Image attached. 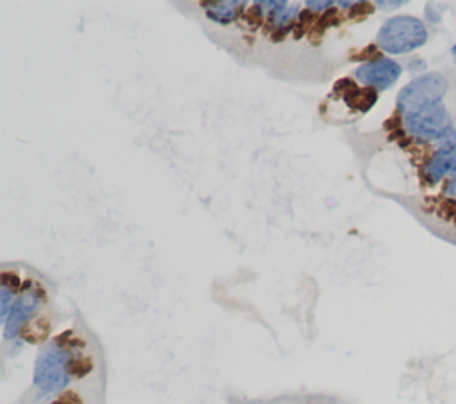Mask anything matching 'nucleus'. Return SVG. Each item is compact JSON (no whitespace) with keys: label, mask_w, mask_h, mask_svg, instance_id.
<instances>
[{"label":"nucleus","mask_w":456,"mask_h":404,"mask_svg":"<svg viewBox=\"0 0 456 404\" xmlns=\"http://www.w3.org/2000/svg\"><path fill=\"white\" fill-rule=\"evenodd\" d=\"M305 6L310 9H316V11H325V9L332 8L333 2H307Z\"/></svg>","instance_id":"nucleus-11"},{"label":"nucleus","mask_w":456,"mask_h":404,"mask_svg":"<svg viewBox=\"0 0 456 404\" xmlns=\"http://www.w3.org/2000/svg\"><path fill=\"white\" fill-rule=\"evenodd\" d=\"M439 151H453L456 150V128L453 125H449L439 137L433 141Z\"/></svg>","instance_id":"nucleus-9"},{"label":"nucleus","mask_w":456,"mask_h":404,"mask_svg":"<svg viewBox=\"0 0 456 404\" xmlns=\"http://www.w3.org/2000/svg\"><path fill=\"white\" fill-rule=\"evenodd\" d=\"M53 404H65V403H62L61 399H58V403H53Z\"/></svg>","instance_id":"nucleus-14"},{"label":"nucleus","mask_w":456,"mask_h":404,"mask_svg":"<svg viewBox=\"0 0 456 404\" xmlns=\"http://www.w3.org/2000/svg\"><path fill=\"white\" fill-rule=\"evenodd\" d=\"M353 77L364 87L383 91L389 90L401 77V66L389 58H378L358 66L353 71Z\"/></svg>","instance_id":"nucleus-6"},{"label":"nucleus","mask_w":456,"mask_h":404,"mask_svg":"<svg viewBox=\"0 0 456 404\" xmlns=\"http://www.w3.org/2000/svg\"><path fill=\"white\" fill-rule=\"evenodd\" d=\"M428 41V31L419 18L394 17L387 20L380 27L378 36H376V45L383 52L392 53V56H401V53L414 52L421 49Z\"/></svg>","instance_id":"nucleus-3"},{"label":"nucleus","mask_w":456,"mask_h":404,"mask_svg":"<svg viewBox=\"0 0 456 404\" xmlns=\"http://www.w3.org/2000/svg\"><path fill=\"white\" fill-rule=\"evenodd\" d=\"M453 58H455V59H456V45H455V47H453Z\"/></svg>","instance_id":"nucleus-13"},{"label":"nucleus","mask_w":456,"mask_h":404,"mask_svg":"<svg viewBox=\"0 0 456 404\" xmlns=\"http://www.w3.org/2000/svg\"><path fill=\"white\" fill-rule=\"evenodd\" d=\"M378 8H401L405 6V2H376Z\"/></svg>","instance_id":"nucleus-12"},{"label":"nucleus","mask_w":456,"mask_h":404,"mask_svg":"<svg viewBox=\"0 0 456 404\" xmlns=\"http://www.w3.org/2000/svg\"><path fill=\"white\" fill-rule=\"evenodd\" d=\"M47 305L45 285L37 280H27L18 290L8 319L4 321V340H17L40 324H47L49 319L40 315Z\"/></svg>","instance_id":"nucleus-2"},{"label":"nucleus","mask_w":456,"mask_h":404,"mask_svg":"<svg viewBox=\"0 0 456 404\" xmlns=\"http://www.w3.org/2000/svg\"><path fill=\"white\" fill-rule=\"evenodd\" d=\"M244 6H246L244 2H209L205 4V12L209 20L219 25H228L237 18Z\"/></svg>","instance_id":"nucleus-8"},{"label":"nucleus","mask_w":456,"mask_h":404,"mask_svg":"<svg viewBox=\"0 0 456 404\" xmlns=\"http://www.w3.org/2000/svg\"><path fill=\"white\" fill-rule=\"evenodd\" d=\"M84 351L86 342L71 330L43 344L36 356L33 376L34 388L40 396H61L71 381L90 374L95 364Z\"/></svg>","instance_id":"nucleus-1"},{"label":"nucleus","mask_w":456,"mask_h":404,"mask_svg":"<svg viewBox=\"0 0 456 404\" xmlns=\"http://www.w3.org/2000/svg\"><path fill=\"white\" fill-rule=\"evenodd\" d=\"M448 93V81L442 74H426L423 77L408 82L399 91L396 109L401 116L414 115L417 110L442 103Z\"/></svg>","instance_id":"nucleus-4"},{"label":"nucleus","mask_w":456,"mask_h":404,"mask_svg":"<svg viewBox=\"0 0 456 404\" xmlns=\"http://www.w3.org/2000/svg\"><path fill=\"white\" fill-rule=\"evenodd\" d=\"M403 128L412 137L423 141H435L446 128L449 127V115L442 103L417 110L414 115L401 116Z\"/></svg>","instance_id":"nucleus-5"},{"label":"nucleus","mask_w":456,"mask_h":404,"mask_svg":"<svg viewBox=\"0 0 456 404\" xmlns=\"http://www.w3.org/2000/svg\"><path fill=\"white\" fill-rule=\"evenodd\" d=\"M446 196L456 200V168H455V171H453V176H451V180H449L448 187H446Z\"/></svg>","instance_id":"nucleus-10"},{"label":"nucleus","mask_w":456,"mask_h":404,"mask_svg":"<svg viewBox=\"0 0 456 404\" xmlns=\"http://www.w3.org/2000/svg\"><path fill=\"white\" fill-rule=\"evenodd\" d=\"M456 168V150L453 151H437L432 159L424 166V178L428 184H439L449 171Z\"/></svg>","instance_id":"nucleus-7"}]
</instances>
